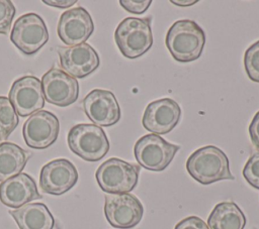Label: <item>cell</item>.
Segmentation results:
<instances>
[{
	"label": "cell",
	"instance_id": "6da1fadb",
	"mask_svg": "<svg viewBox=\"0 0 259 229\" xmlns=\"http://www.w3.org/2000/svg\"><path fill=\"white\" fill-rule=\"evenodd\" d=\"M165 43L175 61L190 63L201 55L205 44V33L195 21L181 19L170 26Z\"/></svg>",
	"mask_w": 259,
	"mask_h": 229
},
{
	"label": "cell",
	"instance_id": "2e32d148",
	"mask_svg": "<svg viewBox=\"0 0 259 229\" xmlns=\"http://www.w3.org/2000/svg\"><path fill=\"white\" fill-rule=\"evenodd\" d=\"M58 53L63 71L75 79L89 76L100 64L98 53L88 43L60 47Z\"/></svg>",
	"mask_w": 259,
	"mask_h": 229
},
{
	"label": "cell",
	"instance_id": "277c9868",
	"mask_svg": "<svg viewBox=\"0 0 259 229\" xmlns=\"http://www.w3.org/2000/svg\"><path fill=\"white\" fill-rule=\"evenodd\" d=\"M72 152L86 161H98L109 150V141L104 130L95 124L74 125L67 137Z\"/></svg>",
	"mask_w": 259,
	"mask_h": 229
},
{
	"label": "cell",
	"instance_id": "9c48e42d",
	"mask_svg": "<svg viewBox=\"0 0 259 229\" xmlns=\"http://www.w3.org/2000/svg\"><path fill=\"white\" fill-rule=\"evenodd\" d=\"M9 101L21 117L40 111L45 106L40 80L34 76H23L15 80L9 91Z\"/></svg>",
	"mask_w": 259,
	"mask_h": 229
},
{
	"label": "cell",
	"instance_id": "e0dca14e",
	"mask_svg": "<svg viewBox=\"0 0 259 229\" xmlns=\"http://www.w3.org/2000/svg\"><path fill=\"white\" fill-rule=\"evenodd\" d=\"M40 198L34 180L25 173H20L0 184V201L7 207L18 209Z\"/></svg>",
	"mask_w": 259,
	"mask_h": 229
},
{
	"label": "cell",
	"instance_id": "f1b7e54d",
	"mask_svg": "<svg viewBox=\"0 0 259 229\" xmlns=\"http://www.w3.org/2000/svg\"><path fill=\"white\" fill-rule=\"evenodd\" d=\"M172 4L174 5H177V6H191L195 3H197L198 1L196 0H171L170 1Z\"/></svg>",
	"mask_w": 259,
	"mask_h": 229
},
{
	"label": "cell",
	"instance_id": "ac0fdd59",
	"mask_svg": "<svg viewBox=\"0 0 259 229\" xmlns=\"http://www.w3.org/2000/svg\"><path fill=\"white\" fill-rule=\"evenodd\" d=\"M19 229H53L55 219L44 203H28L9 211Z\"/></svg>",
	"mask_w": 259,
	"mask_h": 229
},
{
	"label": "cell",
	"instance_id": "44dd1931",
	"mask_svg": "<svg viewBox=\"0 0 259 229\" xmlns=\"http://www.w3.org/2000/svg\"><path fill=\"white\" fill-rule=\"evenodd\" d=\"M19 123L14 107L7 97L0 96V140L8 138Z\"/></svg>",
	"mask_w": 259,
	"mask_h": 229
},
{
	"label": "cell",
	"instance_id": "4316f807",
	"mask_svg": "<svg viewBox=\"0 0 259 229\" xmlns=\"http://www.w3.org/2000/svg\"><path fill=\"white\" fill-rule=\"evenodd\" d=\"M249 134L253 145L259 148V111L254 115L249 125Z\"/></svg>",
	"mask_w": 259,
	"mask_h": 229
},
{
	"label": "cell",
	"instance_id": "5bb4252c",
	"mask_svg": "<svg viewBox=\"0 0 259 229\" xmlns=\"http://www.w3.org/2000/svg\"><path fill=\"white\" fill-rule=\"evenodd\" d=\"M77 181L78 171L66 158H58L46 163L39 174L40 189L54 196L65 194L76 185Z\"/></svg>",
	"mask_w": 259,
	"mask_h": 229
},
{
	"label": "cell",
	"instance_id": "52a82bcc",
	"mask_svg": "<svg viewBox=\"0 0 259 229\" xmlns=\"http://www.w3.org/2000/svg\"><path fill=\"white\" fill-rule=\"evenodd\" d=\"M10 40L23 53H35L49 40V31L44 19L33 12L21 15L13 25Z\"/></svg>",
	"mask_w": 259,
	"mask_h": 229
},
{
	"label": "cell",
	"instance_id": "4fadbf2b",
	"mask_svg": "<svg viewBox=\"0 0 259 229\" xmlns=\"http://www.w3.org/2000/svg\"><path fill=\"white\" fill-rule=\"evenodd\" d=\"M82 102L85 114L97 126L109 127L120 119V108L111 91L94 89Z\"/></svg>",
	"mask_w": 259,
	"mask_h": 229
},
{
	"label": "cell",
	"instance_id": "484cf974",
	"mask_svg": "<svg viewBox=\"0 0 259 229\" xmlns=\"http://www.w3.org/2000/svg\"><path fill=\"white\" fill-rule=\"evenodd\" d=\"M174 229H209L206 223L197 216H189L179 221Z\"/></svg>",
	"mask_w": 259,
	"mask_h": 229
},
{
	"label": "cell",
	"instance_id": "3957f363",
	"mask_svg": "<svg viewBox=\"0 0 259 229\" xmlns=\"http://www.w3.org/2000/svg\"><path fill=\"white\" fill-rule=\"evenodd\" d=\"M114 40L123 56L127 59L142 56L153 45L150 18H124L115 29Z\"/></svg>",
	"mask_w": 259,
	"mask_h": 229
},
{
	"label": "cell",
	"instance_id": "ba28073f",
	"mask_svg": "<svg viewBox=\"0 0 259 229\" xmlns=\"http://www.w3.org/2000/svg\"><path fill=\"white\" fill-rule=\"evenodd\" d=\"M104 199V215L112 227L131 229L141 222L144 207L136 196L128 193L108 194Z\"/></svg>",
	"mask_w": 259,
	"mask_h": 229
},
{
	"label": "cell",
	"instance_id": "8992f818",
	"mask_svg": "<svg viewBox=\"0 0 259 229\" xmlns=\"http://www.w3.org/2000/svg\"><path fill=\"white\" fill-rule=\"evenodd\" d=\"M179 145L165 140L158 134H147L137 140L134 154L138 163L152 171L164 170L173 160Z\"/></svg>",
	"mask_w": 259,
	"mask_h": 229
},
{
	"label": "cell",
	"instance_id": "d4e9b609",
	"mask_svg": "<svg viewBox=\"0 0 259 229\" xmlns=\"http://www.w3.org/2000/svg\"><path fill=\"white\" fill-rule=\"evenodd\" d=\"M151 0H120V6L130 13L142 14L150 7Z\"/></svg>",
	"mask_w": 259,
	"mask_h": 229
},
{
	"label": "cell",
	"instance_id": "cb8c5ba5",
	"mask_svg": "<svg viewBox=\"0 0 259 229\" xmlns=\"http://www.w3.org/2000/svg\"><path fill=\"white\" fill-rule=\"evenodd\" d=\"M16 13L15 6L10 0H0V33H8L13 17Z\"/></svg>",
	"mask_w": 259,
	"mask_h": 229
},
{
	"label": "cell",
	"instance_id": "9a60e30c",
	"mask_svg": "<svg viewBox=\"0 0 259 229\" xmlns=\"http://www.w3.org/2000/svg\"><path fill=\"white\" fill-rule=\"evenodd\" d=\"M93 30V20L83 7H75L62 13L57 26L60 39L70 46L85 43Z\"/></svg>",
	"mask_w": 259,
	"mask_h": 229
},
{
	"label": "cell",
	"instance_id": "d6986e66",
	"mask_svg": "<svg viewBox=\"0 0 259 229\" xmlns=\"http://www.w3.org/2000/svg\"><path fill=\"white\" fill-rule=\"evenodd\" d=\"M246 217L234 202H222L214 206L207 219L209 229H244Z\"/></svg>",
	"mask_w": 259,
	"mask_h": 229
},
{
	"label": "cell",
	"instance_id": "7c38bea8",
	"mask_svg": "<svg viewBox=\"0 0 259 229\" xmlns=\"http://www.w3.org/2000/svg\"><path fill=\"white\" fill-rule=\"evenodd\" d=\"M181 117L179 104L171 98H162L148 104L142 118L144 128L153 134H167Z\"/></svg>",
	"mask_w": 259,
	"mask_h": 229
},
{
	"label": "cell",
	"instance_id": "8fae6325",
	"mask_svg": "<svg viewBox=\"0 0 259 229\" xmlns=\"http://www.w3.org/2000/svg\"><path fill=\"white\" fill-rule=\"evenodd\" d=\"M45 99L53 105L66 107L78 99V81L58 67L50 69L41 78Z\"/></svg>",
	"mask_w": 259,
	"mask_h": 229
},
{
	"label": "cell",
	"instance_id": "5b68a950",
	"mask_svg": "<svg viewBox=\"0 0 259 229\" xmlns=\"http://www.w3.org/2000/svg\"><path fill=\"white\" fill-rule=\"evenodd\" d=\"M140 166L117 157H111L99 165L95 178L100 189L108 194H127L139 180Z\"/></svg>",
	"mask_w": 259,
	"mask_h": 229
},
{
	"label": "cell",
	"instance_id": "ffe728a7",
	"mask_svg": "<svg viewBox=\"0 0 259 229\" xmlns=\"http://www.w3.org/2000/svg\"><path fill=\"white\" fill-rule=\"evenodd\" d=\"M30 154L13 142L0 143V182L22 171Z\"/></svg>",
	"mask_w": 259,
	"mask_h": 229
},
{
	"label": "cell",
	"instance_id": "7a4b0ae2",
	"mask_svg": "<svg viewBox=\"0 0 259 229\" xmlns=\"http://www.w3.org/2000/svg\"><path fill=\"white\" fill-rule=\"evenodd\" d=\"M188 174L198 183L209 185L223 180H234L229 158L223 150L213 145L196 149L186 161Z\"/></svg>",
	"mask_w": 259,
	"mask_h": 229
},
{
	"label": "cell",
	"instance_id": "30bf717a",
	"mask_svg": "<svg viewBox=\"0 0 259 229\" xmlns=\"http://www.w3.org/2000/svg\"><path fill=\"white\" fill-rule=\"evenodd\" d=\"M59 131L58 117L50 111L40 110L27 118L22 127V136L28 147L45 149L57 140Z\"/></svg>",
	"mask_w": 259,
	"mask_h": 229
},
{
	"label": "cell",
	"instance_id": "83f0119b",
	"mask_svg": "<svg viewBox=\"0 0 259 229\" xmlns=\"http://www.w3.org/2000/svg\"><path fill=\"white\" fill-rule=\"evenodd\" d=\"M45 4L49 5V6H53V7H58V8H68V7H71L72 5H74L77 1L76 0H70V1H67V0H62V1H59V0H44L42 1Z\"/></svg>",
	"mask_w": 259,
	"mask_h": 229
},
{
	"label": "cell",
	"instance_id": "603a6c76",
	"mask_svg": "<svg viewBox=\"0 0 259 229\" xmlns=\"http://www.w3.org/2000/svg\"><path fill=\"white\" fill-rule=\"evenodd\" d=\"M243 177L253 188L259 190V151L253 153L243 168Z\"/></svg>",
	"mask_w": 259,
	"mask_h": 229
},
{
	"label": "cell",
	"instance_id": "7402d4cb",
	"mask_svg": "<svg viewBox=\"0 0 259 229\" xmlns=\"http://www.w3.org/2000/svg\"><path fill=\"white\" fill-rule=\"evenodd\" d=\"M244 67L248 78L253 82L259 83V40L246 49Z\"/></svg>",
	"mask_w": 259,
	"mask_h": 229
}]
</instances>
